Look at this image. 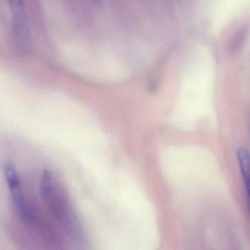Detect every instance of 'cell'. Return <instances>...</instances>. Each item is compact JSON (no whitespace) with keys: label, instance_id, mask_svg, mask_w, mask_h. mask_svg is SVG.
I'll list each match as a JSON object with an SVG mask.
<instances>
[{"label":"cell","instance_id":"3","mask_svg":"<svg viewBox=\"0 0 250 250\" xmlns=\"http://www.w3.org/2000/svg\"><path fill=\"white\" fill-rule=\"evenodd\" d=\"M238 159L241 167V175L244 186L246 187V191L247 193V199L249 198V155L247 150L244 148H241L238 151Z\"/></svg>","mask_w":250,"mask_h":250},{"label":"cell","instance_id":"2","mask_svg":"<svg viewBox=\"0 0 250 250\" xmlns=\"http://www.w3.org/2000/svg\"><path fill=\"white\" fill-rule=\"evenodd\" d=\"M5 175L8 188H9L13 200H14V205L17 208V213L24 222L28 223L31 219V215H30L27 203L24 200L21 181H20L18 173L14 167L8 165L5 169Z\"/></svg>","mask_w":250,"mask_h":250},{"label":"cell","instance_id":"1","mask_svg":"<svg viewBox=\"0 0 250 250\" xmlns=\"http://www.w3.org/2000/svg\"><path fill=\"white\" fill-rule=\"evenodd\" d=\"M39 188L42 200L52 216L62 225L73 240L83 244L84 237L81 226L70 209L65 196L57 187L52 173L49 170L43 172Z\"/></svg>","mask_w":250,"mask_h":250},{"label":"cell","instance_id":"4","mask_svg":"<svg viewBox=\"0 0 250 250\" xmlns=\"http://www.w3.org/2000/svg\"><path fill=\"white\" fill-rule=\"evenodd\" d=\"M91 1L93 2V4H95L96 5H98V6L102 5V0H91Z\"/></svg>","mask_w":250,"mask_h":250}]
</instances>
